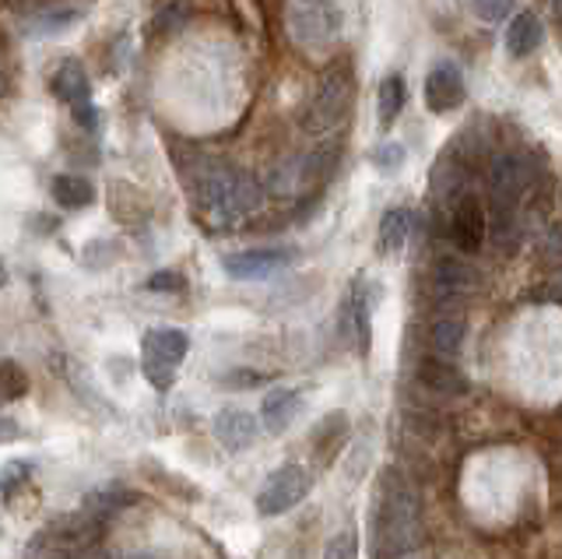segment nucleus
<instances>
[{
    "instance_id": "1",
    "label": "nucleus",
    "mask_w": 562,
    "mask_h": 559,
    "mask_svg": "<svg viewBox=\"0 0 562 559\" xmlns=\"http://www.w3.org/2000/svg\"><path fill=\"white\" fill-rule=\"evenodd\" d=\"M380 552L383 556H412L422 541V511H418V493L401 471H386L383 489H380Z\"/></svg>"
},
{
    "instance_id": "2",
    "label": "nucleus",
    "mask_w": 562,
    "mask_h": 559,
    "mask_svg": "<svg viewBox=\"0 0 562 559\" xmlns=\"http://www.w3.org/2000/svg\"><path fill=\"white\" fill-rule=\"evenodd\" d=\"M193 194H198V204L204 212L218 222H233V219L250 215L263 201L260 183L239 169H228V166H215V169L201 172Z\"/></svg>"
},
{
    "instance_id": "3",
    "label": "nucleus",
    "mask_w": 562,
    "mask_h": 559,
    "mask_svg": "<svg viewBox=\"0 0 562 559\" xmlns=\"http://www.w3.org/2000/svg\"><path fill=\"white\" fill-rule=\"evenodd\" d=\"M190 353V338L180 327H151L140 338V373L155 391H169Z\"/></svg>"
},
{
    "instance_id": "4",
    "label": "nucleus",
    "mask_w": 562,
    "mask_h": 559,
    "mask_svg": "<svg viewBox=\"0 0 562 559\" xmlns=\"http://www.w3.org/2000/svg\"><path fill=\"white\" fill-rule=\"evenodd\" d=\"M345 14L334 0H292L289 4V36L306 49H327L338 43Z\"/></svg>"
},
{
    "instance_id": "5",
    "label": "nucleus",
    "mask_w": 562,
    "mask_h": 559,
    "mask_svg": "<svg viewBox=\"0 0 562 559\" xmlns=\"http://www.w3.org/2000/svg\"><path fill=\"white\" fill-rule=\"evenodd\" d=\"M99 532H102V517L88 514L81 506L78 514H64L53 521L49 528L35 538V549L46 552L49 559H75L95 546Z\"/></svg>"
},
{
    "instance_id": "6",
    "label": "nucleus",
    "mask_w": 562,
    "mask_h": 559,
    "mask_svg": "<svg viewBox=\"0 0 562 559\" xmlns=\"http://www.w3.org/2000/svg\"><path fill=\"white\" fill-rule=\"evenodd\" d=\"M535 183V166L524 159V155H496L485 169V187L488 198L496 204L499 215H509L514 208L531 194Z\"/></svg>"
},
{
    "instance_id": "7",
    "label": "nucleus",
    "mask_w": 562,
    "mask_h": 559,
    "mask_svg": "<svg viewBox=\"0 0 562 559\" xmlns=\"http://www.w3.org/2000/svg\"><path fill=\"white\" fill-rule=\"evenodd\" d=\"M310 471L303 465H281L278 471H271L268 482L260 485L257 493V511L263 517H278V514H289L292 506H299L310 493Z\"/></svg>"
},
{
    "instance_id": "8",
    "label": "nucleus",
    "mask_w": 562,
    "mask_h": 559,
    "mask_svg": "<svg viewBox=\"0 0 562 559\" xmlns=\"http://www.w3.org/2000/svg\"><path fill=\"white\" fill-rule=\"evenodd\" d=\"M299 254L292 247H257V250H239L222 257V271L233 282H268L278 271L295 265Z\"/></svg>"
},
{
    "instance_id": "9",
    "label": "nucleus",
    "mask_w": 562,
    "mask_h": 559,
    "mask_svg": "<svg viewBox=\"0 0 562 559\" xmlns=\"http://www.w3.org/2000/svg\"><path fill=\"white\" fill-rule=\"evenodd\" d=\"M351 107V75L348 71H338V75H327L324 85L316 89L313 96V107H310V116H306V124L321 134V131H330V127H338L345 113Z\"/></svg>"
},
{
    "instance_id": "10",
    "label": "nucleus",
    "mask_w": 562,
    "mask_h": 559,
    "mask_svg": "<svg viewBox=\"0 0 562 559\" xmlns=\"http://www.w3.org/2000/svg\"><path fill=\"white\" fill-rule=\"evenodd\" d=\"M422 96H426V110L436 113V116H447L453 110H461L464 99H468V85H464L461 67L450 64V60L432 64L429 75H426V89H422Z\"/></svg>"
},
{
    "instance_id": "11",
    "label": "nucleus",
    "mask_w": 562,
    "mask_h": 559,
    "mask_svg": "<svg viewBox=\"0 0 562 559\" xmlns=\"http://www.w3.org/2000/svg\"><path fill=\"white\" fill-rule=\"evenodd\" d=\"M488 233V215L474 194H461L450 208V243L464 254H479Z\"/></svg>"
},
{
    "instance_id": "12",
    "label": "nucleus",
    "mask_w": 562,
    "mask_h": 559,
    "mask_svg": "<svg viewBox=\"0 0 562 559\" xmlns=\"http://www.w3.org/2000/svg\"><path fill=\"white\" fill-rule=\"evenodd\" d=\"M330 155L327 152H316V155H306V159H292L281 169H274V194H299V190H306L313 183H324L330 177Z\"/></svg>"
},
{
    "instance_id": "13",
    "label": "nucleus",
    "mask_w": 562,
    "mask_h": 559,
    "mask_svg": "<svg viewBox=\"0 0 562 559\" xmlns=\"http://www.w3.org/2000/svg\"><path fill=\"white\" fill-rule=\"evenodd\" d=\"M341 321H345V331H351L362 348V356L369 353V338H373V286L369 282H356L345 300V310H341Z\"/></svg>"
},
{
    "instance_id": "14",
    "label": "nucleus",
    "mask_w": 562,
    "mask_h": 559,
    "mask_svg": "<svg viewBox=\"0 0 562 559\" xmlns=\"http://www.w3.org/2000/svg\"><path fill=\"white\" fill-rule=\"evenodd\" d=\"M263 423H257V418L250 412H243V409H222L215 415V440L225 447V450H246V447H254L257 440V433H260Z\"/></svg>"
},
{
    "instance_id": "15",
    "label": "nucleus",
    "mask_w": 562,
    "mask_h": 559,
    "mask_svg": "<svg viewBox=\"0 0 562 559\" xmlns=\"http://www.w3.org/2000/svg\"><path fill=\"white\" fill-rule=\"evenodd\" d=\"M299 412H303V394H299L295 388H274L260 401V423L274 436L285 433L299 418Z\"/></svg>"
},
{
    "instance_id": "16",
    "label": "nucleus",
    "mask_w": 562,
    "mask_h": 559,
    "mask_svg": "<svg viewBox=\"0 0 562 559\" xmlns=\"http://www.w3.org/2000/svg\"><path fill=\"white\" fill-rule=\"evenodd\" d=\"M541 43H544V25H541V19H535L531 11L509 19V25H506V54L509 57L527 60L531 54H538Z\"/></svg>"
},
{
    "instance_id": "17",
    "label": "nucleus",
    "mask_w": 562,
    "mask_h": 559,
    "mask_svg": "<svg viewBox=\"0 0 562 559\" xmlns=\"http://www.w3.org/2000/svg\"><path fill=\"white\" fill-rule=\"evenodd\" d=\"M49 92H53V99L67 102V107H75L81 99H92V85H88L81 60H64L49 78Z\"/></svg>"
},
{
    "instance_id": "18",
    "label": "nucleus",
    "mask_w": 562,
    "mask_h": 559,
    "mask_svg": "<svg viewBox=\"0 0 562 559\" xmlns=\"http://www.w3.org/2000/svg\"><path fill=\"white\" fill-rule=\"evenodd\" d=\"M418 380L426 383L429 391H439V394H464V388H468L461 370H457L447 356H436V353L418 362Z\"/></svg>"
},
{
    "instance_id": "19",
    "label": "nucleus",
    "mask_w": 562,
    "mask_h": 559,
    "mask_svg": "<svg viewBox=\"0 0 562 559\" xmlns=\"http://www.w3.org/2000/svg\"><path fill=\"white\" fill-rule=\"evenodd\" d=\"M49 194L64 208V212H81V208H88L95 201V187L85 177H75V172H60V177H53Z\"/></svg>"
},
{
    "instance_id": "20",
    "label": "nucleus",
    "mask_w": 562,
    "mask_h": 559,
    "mask_svg": "<svg viewBox=\"0 0 562 559\" xmlns=\"http://www.w3.org/2000/svg\"><path fill=\"white\" fill-rule=\"evenodd\" d=\"M408 102V89H404V78L401 75H386L376 89V120L383 131H391L397 124V116Z\"/></svg>"
},
{
    "instance_id": "21",
    "label": "nucleus",
    "mask_w": 562,
    "mask_h": 559,
    "mask_svg": "<svg viewBox=\"0 0 562 559\" xmlns=\"http://www.w3.org/2000/svg\"><path fill=\"white\" fill-rule=\"evenodd\" d=\"M464 335H468V327H464V317H461V313H447V317H439V321L429 327V348H432L436 356L453 359L457 353H461Z\"/></svg>"
},
{
    "instance_id": "22",
    "label": "nucleus",
    "mask_w": 562,
    "mask_h": 559,
    "mask_svg": "<svg viewBox=\"0 0 562 559\" xmlns=\"http://www.w3.org/2000/svg\"><path fill=\"white\" fill-rule=\"evenodd\" d=\"M408 236H412V212H408V208H391V212L380 219V230H376L380 254L404 250Z\"/></svg>"
},
{
    "instance_id": "23",
    "label": "nucleus",
    "mask_w": 562,
    "mask_h": 559,
    "mask_svg": "<svg viewBox=\"0 0 562 559\" xmlns=\"http://www.w3.org/2000/svg\"><path fill=\"white\" fill-rule=\"evenodd\" d=\"M432 286L439 295H461L474 286V275L461 260L443 257V260H436V268H432Z\"/></svg>"
},
{
    "instance_id": "24",
    "label": "nucleus",
    "mask_w": 562,
    "mask_h": 559,
    "mask_svg": "<svg viewBox=\"0 0 562 559\" xmlns=\"http://www.w3.org/2000/svg\"><path fill=\"white\" fill-rule=\"evenodd\" d=\"M137 496L131 493V489H120V485H110V489H95V493H88L85 496V511L88 514H95V517H113L120 511H127V506H134Z\"/></svg>"
},
{
    "instance_id": "25",
    "label": "nucleus",
    "mask_w": 562,
    "mask_h": 559,
    "mask_svg": "<svg viewBox=\"0 0 562 559\" xmlns=\"http://www.w3.org/2000/svg\"><path fill=\"white\" fill-rule=\"evenodd\" d=\"M81 14L75 8H57V11H46V14H35V19H29L22 29L29 32V36H60V32L75 29Z\"/></svg>"
},
{
    "instance_id": "26",
    "label": "nucleus",
    "mask_w": 562,
    "mask_h": 559,
    "mask_svg": "<svg viewBox=\"0 0 562 559\" xmlns=\"http://www.w3.org/2000/svg\"><path fill=\"white\" fill-rule=\"evenodd\" d=\"M187 19H190V4H187V0H172V4L158 8V14H155V32H158V36L180 32L187 25Z\"/></svg>"
},
{
    "instance_id": "27",
    "label": "nucleus",
    "mask_w": 562,
    "mask_h": 559,
    "mask_svg": "<svg viewBox=\"0 0 562 559\" xmlns=\"http://www.w3.org/2000/svg\"><path fill=\"white\" fill-rule=\"evenodd\" d=\"M373 166H376V172H383V177H391V172H401V166H404V145H397V142H383V145H376L373 148Z\"/></svg>"
},
{
    "instance_id": "28",
    "label": "nucleus",
    "mask_w": 562,
    "mask_h": 559,
    "mask_svg": "<svg viewBox=\"0 0 562 559\" xmlns=\"http://www.w3.org/2000/svg\"><path fill=\"white\" fill-rule=\"evenodd\" d=\"M324 559H359V535L356 528H345L338 532L324 549Z\"/></svg>"
},
{
    "instance_id": "29",
    "label": "nucleus",
    "mask_w": 562,
    "mask_h": 559,
    "mask_svg": "<svg viewBox=\"0 0 562 559\" xmlns=\"http://www.w3.org/2000/svg\"><path fill=\"white\" fill-rule=\"evenodd\" d=\"M29 391V377L14 359H4V401H18Z\"/></svg>"
},
{
    "instance_id": "30",
    "label": "nucleus",
    "mask_w": 562,
    "mask_h": 559,
    "mask_svg": "<svg viewBox=\"0 0 562 559\" xmlns=\"http://www.w3.org/2000/svg\"><path fill=\"white\" fill-rule=\"evenodd\" d=\"M471 4H474V14H479L482 22H503L514 14L517 0H471Z\"/></svg>"
},
{
    "instance_id": "31",
    "label": "nucleus",
    "mask_w": 562,
    "mask_h": 559,
    "mask_svg": "<svg viewBox=\"0 0 562 559\" xmlns=\"http://www.w3.org/2000/svg\"><path fill=\"white\" fill-rule=\"evenodd\" d=\"M70 116H75V124L85 131V134H95L99 131V110H95V102L92 99H81L70 107Z\"/></svg>"
},
{
    "instance_id": "32",
    "label": "nucleus",
    "mask_w": 562,
    "mask_h": 559,
    "mask_svg": "<svg viewBox=\"0 0 562 559\" xmlns=\"http://www.w3.org/2000/svg\"><path fill=\"white\" fill-rule=\"evenodd\" d=\"M32 476V465L25 461H4V500L14 496V489Z\"/></svg>"
},
{
    "instance_id": "33",
    "label": "nucleus",
    "mask_w": 562,
    "mask_h": 559,
    "mask_svg": "<svg viewBox=\"0 0 562 559\" xmlns=\"http://www.w3.org/2000/svg\"><path fill=\"white\" fill-rule=\"evenodd\" d=\"M148 289H183V278L180 275H155L151 282H148Z\"/></svg>"
},
{
    "instance_id": "34",
    "label": "nucleus",
    "mask_w": 562,
    "mask_h": 559,
    "mask_svg": "<svg viewBox=\"0 0 562 559\" xmlns=\"http://www.w3.org/2000/svg\"><path fill=\"white\" fill-rule=\"evenodd\" d=\"M544 254H549V257L562 254V225H559V230H552V233H549V243H544Z\"/></svg>"
},
{
    "instance_id": "35",
    "label": "nucleus",
    "mask_w": 562,
    "mask_h": 559,
    "mask_svg": "<svg viewBox=\"0 0 562 559\" xmlns=\"http://www.w3.org/2000/svg\"><path fill=\"white\" fill-rule=\"evenodd\" d=\"M552 295L562 303V268L555 271V278H552Z\"/></svg>"
},
{
    "instance_id": "36",
    "label": "nucleus",
    "mask_w": 562,
    "mask_h": 559,
    "mask_svg": "<svg viewBox=\"0 0 562 559\" xmlns=\"http://www.w3.org/2000/svg\"><path fill=\"white\" fill-rule=\"evenodd\" d=\"M127 559H148V556H127Z\"/></svg>"
},
{
    "instance_id": "37",
    "label": "nucleus",
    "mask_w": 562,
    "mask_h": 559,
    "mask_svg": "<svg viewBox=\"0 0 562 559\" xmlns=\"http://www.w3.org/2000/svg\"><path fill=\"white\" fill-rule=\"evenodd\" d=\"M397 559H412V556H397Z\"/></svg>"
}]
</instances>
